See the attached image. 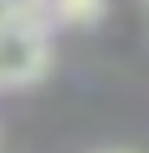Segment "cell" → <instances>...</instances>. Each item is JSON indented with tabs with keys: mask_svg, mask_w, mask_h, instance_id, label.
<instances>
[{
	"mask_svg": "<svg viewBox=\"0 0 149 153\" xmlns=\"http://www.w3.org/2000/svg\"><path fill=\"white\" fill-rule=\"evenodd\" d=\"M51 68V34L43 17H17L0 26V89H22L34 85Z\"/></svg>",
	"mask_w": 149,
	"mask_h": 153,
	"instance_id": "6da1fadb",
	"label": "cell"
},
{
	"mask_svg": "<svg viewBox=\"0 0 149 153\" xmlns=\"http://www.w3.org/2000/svg\"><path fill=\"white\" fill-rule=\"evenodd\" d=\"M107 17V0H47V22L64 30H89Z\"/></svg>",
	"mask_w": 149,
	"mask_h": 153,
	"instance_id": "7a4b0ae2",
	"label": "cell"
},
{
	"mask_svg": "<svg viewBox=\"0 0 149 153\" xmlns=\"http://www.w3.org/2000/svg\"><path fill=\"white\" fill-rule=\"evenodd\" d=\"M94 153H136V149H94Z\"/></svg>",
	"mask_w": 149,
	"mask_h": 153,
	"instance_id": "3957f363",
	"label": "cell"
},
{
	"mask_svg": "<svg viewBox=\"0 0 149 153\" xmlns=\"http://www.w3.org/2000/svg\"><path fill=\"white\" fill-rule=\"evenodd\" d=\"M13 4H39V0H13Z\"/></svg>",
	"mask_w": 149,
	"mask_h": 153,
	"instance_id": "277c9868",
	"label": "cell"
},
{
	"mask_svg": "<svg viewBox=\"0 0 149 153\" xmlns=\"http://www.w3.org/2000/svg\"><path fill=\"white\" fill-rule=\"evenodd\" d=\"M145 4H149V0H145Z\"/></svg>",
	"mask_w": 149,
	"mask_h": 153,
	"instance_id": "5b68a950",
	"label": "cell"
}]
</instances>
